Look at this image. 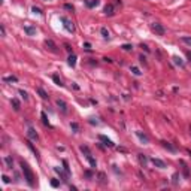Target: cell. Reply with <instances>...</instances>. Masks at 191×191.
Segmentation results:
<instances>
[{
  "label": "cell",
  "mask_w": 191,
  "mask_h": 191,
  "mask_svg": "<svg viewBox=\"0 0 191 191\" xmlns=\"http://www.w3.org/2000/svg\"><path fill=\"white\" fill-rule=\"evenodd\" d=\"M19 164H21V170H22L24 179L27 181V184H29L30 187H34V179H36V176H34L33 170L30 169V166H29L27 163H24V161H21Z\"/></svg>",
  "instance_id": "6da1fadb"
},
{
  "label": "cell",
  "mask_w": 191,
  "mask_h": 191,
  "mask_svg": "<svg viewBox=\"0 0 191 191\" xmlns=\"http://www.w3.org/2000/svg\"><path fill=\"white\" fill-rule=\"evenodd\" d=\"M60 21L63 22L64 29H66L69 33H73V32H75V26H73V22H72L67 17H60Z\"/></svg>",
  "instance_id": "7a4b0ae2"
},
{
  "label": "cell",
  "mask_w": 191,
  "mask_h": 191,
  "mask_svg": "<svg viewBox=\"0 0 191 191\" xmlns=\"http://www.w3.org/2000/svg\"><path fill=\"white\" fill-rule=\"evenodd\" d=\"M152 30H154V32H155V33H157L158 36H163V34L166 33V30H164V27L161 26V24H160V22H154V24H152Z\"/></svg>",
  "instance_id": "3957f363"
},
{
  "label": "cell",
  "mask_w": 191,
  "mask_h": 191,
  "mask_svg": "<svg viewBox=\"0 0 191 191\" xmlns=\"http://www.w3.org/2000/svg\"><path fill=\"white\" fill-rule=\"evenodd\" d=\"M55 103H57V106H58V109H60V111H61L63 113H67V112H69V109H67V103H66L64 100H61V99H58V100H57Z\"/></svg>",
  "instance_id": "277c9868"
},
{
  "label": "cell",
  "mask_w": 191,
  "mask_h": 191,
  "mask_svg": "<svg viewBox=\"0 0 191 191\" xmlns=\"http://www.w3.org/2000/svg\"><path fill=\"white\" fill-rule=\"evenodd\" d=\"M45 46H46L50 51H52V52H57V51H58V50H57V45H55L51 39H46V40H45Z\"/></svg>",
  "instance_id": "5b68a950"
},
{
  "label": "cell",
  "mask_w": 191,
  "mask_h": 191,
  "mask_svg": "<svg viewBox=\"0 0 191 191\" xmlns=\"http://www.w3.org/2000/svg\"><path fill=\"white\" fill-rule=\"evenodd\" d=\"M151 163L155 166V167H158V169H164V167H166V163L163 161V160H160V158H151Z\"/></svg>",
  "instance_id": "8992f818"
},
{
  "label": "cell",
  "mask_w": 191,
  "mask_h": 191,
  "mask_svg": "<svg viewBox=\"0 0 191 191\" xmlns=\"http://www.w3.org/2000/svg\"><path fill=\"white\" fill-rule=\"evenodd\" d=\"M99 140H102L106 146H111V148H112V146H115V143H113L111 139H108L106 136H103V134H100V136H99Z\"/></svg>",
  "instance_id": "52a82bcc"
},
{
  "label": "cell",
  "mask_w": 191,
  "mask_h": 191,
  "mask_svg": "<svg viewBox=\"0 0 191 191\" xmlns=\"http://www.w3.org/2000/svg\"><path fill=\"white\" fill-rule=\"evenodd\" d=\"M179 164L182 166V172H184V176H185V178H190V169H188V164H187L184 160H181V161H179Z\"/></svg>",
  "instance_id": "ba28073f"
},
{
  "label": "cell",
  "mask_w": 191,
  "mask_h": 191,
  "mask_svg": "<svg viewBox=\"0 0 191 191\" xmlns=\"http://www.w3.org/2000/svg\"><path fill=\"white\" fill-rule=\"evenodd\" d=\"M27 136H29V139H30V140H37V137H39V136H37V133H36V130H34V129H32V127L27 130Z\"/></svg>",
  "instance_id": "9c48e42d"
},
{
  "label": "cell",
  "mask_w": 191,
  "mask_h": 191,
  "mask_svg": "<svg viewBox=\"0 0 191 191\" xmlns=\"http://www.w3.org/2000/svg\"><path fill=\"white\" fill-rule=\"evenodd\" d=\"M84 3L87 8H95V6H99V0H84Z\"/></svg>",
  "instance_id": "30bf717a"
},
{
  "label": "cell",
  "mask_w": 191,
  "mask_h": 191,
  "mask_svg": "<svg viewBox=\"0 0 191 191\" xmlns=\"http://www.w3.org/2000/svg\"><path fill=\"white\" fill-rule=\"evenodd\" d=\"M54 170H55V172H57V173L60 175V179H61L63 182H67V176H69L67 173L64 175V173H63V170L60 169V167H54Z\"/></svg>",
  "instance_id": "8fae6325"
},
{
  "label": "cell",
  "mask_w": 191,
  "mask_h": 191,
  "mask_svg": "<svg viewBox=\"0 0 191 191\" xmlns=\"http://www.w3.org/2000/svg\"><path fill=\"white\" fill-rule=\"evenodd\" d=\"M136 136H137V137H139L143 143H148V142H149V137H148L145 133H142V131H136Z\"/></svg>",
  "instance_id": "7c38bea8"
},
{
  "label": "cell",
  "mask_w": 191,
  "mask_h": 191,
  "mask_svg": "<svg viewBox=\"0 0 191 191\" xmlns=\"http://www.w3.org/2000/svg\"><path fill=\"white\" fill-rule=\"evenodd\" d=\"M67 63H69V66L75 67V64H76V55L75 54H70L69 58H67Z\"/></svg>",
  "instance_id": "4fadbf2b"
},
{
  "label": "cell",
  "mask_w": 191,
  "mask_h": 191,
  "mask_svg": "<svg viewBox=\"0 0 191 191\" xmlns=\"http://www.w3.org/2000/svg\"><path fill=\"white\" fill-rule=\"evenodd\" d=\"M137 158H139V161H140V164H142V167H146V163H148V158L143 155V154H137Z\"/></svg>",
  "instance_id": "5bb4252c"
},
{
  "label": "cell",
  "mask_w": 191,
  "mask_h": 191,
  "mask_svg": "<svg viewBox=\"0 0 191 191\" xmlns=\"http://www.w3.org/2000/svg\"><path fill=\"white\" fill-rule=\"evenodd\" d=\"M26 143H27V146H29V148L32 149V152H33V154H34L36 157H39V152H37V149H36V148L33 146V143L30 142V139H27V140H26Z\"/></svg>",
  "instance_id": "9a60e30c"
},
{
  "label": "cell",
  "mask_w": 191,
  "mask_h": 191,
  "mask_svg": "<svg viewBox=\"0 0 191 191\" xmlns=\"http://www.w3.org/2000/svg\"><path fill=\"white\" fill-rule=\"evenodd\" d=\"M85 158H87V161L90 163V166L91 167H97V161H95L93 157H91V154H88V155H85Z\"/></svg>",
  "instance_id": "2e32d148"
},
{
  "label": "cell",
  "mask_w": 191,
  "mask_h": 191,
  "mask_svg": "<svg viewBox=\"0 0 191 191\" xmlns=\"http://www.w3.org/2000/svg\"><path fill=\"white\" fill-rule=\"evenodd\" d=\"M161 145H163L164 148H167V149H169V151H172V152H176V148H175V146H172V145H170L169 142H166V140H163V142H161Z\"/></svg>",
  "instance_id": "e0dca14e"
},
{
  "label": "cell",
  "mask_w": 191,
  "mask_h": 191,
  "mask_svg": "<svg viewBox=\"0 0 191 191\" xmlns=\"http://www.w3.org/2000/svg\"><path fill=\"white\" fill-rule=\"evenodd\" d=\"M105 14H106L108 17H112V15H113V6H112V5H106V6H105Z\"/></svg>",
  "instance_id": "ac0fdd59"
},
{
  "label": "cell",
  "mask_w": 191,
  "mask_h": 191,
  "mask_svg": "<svg viewBox=\"0 0 191 191\" xmlns=\"http://www.w3.org/2000/svg\"><path fill=\"white\" fill-rule=\"evenodd\" d=\"M5 164H6L8 169H12V167H14V160H12V157H5Z\"/></svg>",
  "instance_id": "d6986e66"
},
{
  "label": "cell",
  "mask_w": 191,
  "mask_h": 191,
  "mask_svg": "<svg viewBox=\"0 0 191 191\" xmlns=\"http://www.w3.org/2000/svg\"><path fill=\"white\" fill-rule=\"evenodd\" d=\"M36 91H37V94L40 95L42 99H48V93H46V91H45L43 88H40V87H39V88H37Z\"/></svg>",
  "instance_id": "ffe728a7"
},
{
  "label": "cell",
  "mask_w": 191,
  "mask_h": 191,
  "mask_svg": "<svg viewBox=\"0 0 191 191\" xmlns=\"http://www.w3.org/2000/svg\"><path fill=\"white\" fill-rule=\"evenodd\" d=\"M97 178H99V182H100L102 185H105V184L108 182V181H106V176H105V173H103V172H100V173L97 175Z\"/></svg>",
  "instance_id": "44dd1931"
},
{
  "label": "cell",
  "mask_w": 191,
  "mask_h": 191,
  "mask_svg": "<svg viewBox=\"0 0 191 191\" xmlns=\"http://www.w3.org/2000/svg\"><path fill=\"white\" fill-rule=\"evenodd\" d=\"M24 32H26L27 34H30V36H33V34L36 33V29H33V27H29V26H26V27H24Z\"/></svg>",
  "instance_id": "7402d4cb"
},
{
  "label": "cell",
  "mask_w": 191,
  "mask_h": 191,
  "mask_svg": "<svg viewBox=\"0 0 191 191\" xmlns=\"http://www.w3.org/2000/svg\"><path fill=\"white\" fill-rule=\"evenodd\" d=\"M52 81H54V82H55L57 85H60V87H63V85H64V84L61 82V79H60V78H58L57 75H52Z\"/></svg>",
  "instance_id": "603a6c76"
},
{
  "label": "cell",
  "mask_w": 191,
  "mask_h": 191,
  "mask_svg": "<svg viewBox=\"0 0 191 191\" xmlns=\"http://www.w3.org/2000/svg\"><path fill=\"white\" fill-rule=\"evenodd\" d=\"M131 72H133V75H136V76H140V75H142V72H140L136 66H131Z\"/></svg>",
  "instance_id": "cb8c5ba5"
},
{
  "label": "cell",
  "mask_w": 191,
  "mask_h": 191,
  "mask_svg": "<svg viewBox=\"0 0 191 191\" xmlns=\"http://www.w3.org/2000/svg\"><path fill=\"white\" fill-rule=\"evenodd\" d=\"M12 106H14L15 111H19V102L17 99H12Z\"/></svg>",
  "instance_id": "d4e9b609"
},
{
  "label": "cell",
  "mask_w": 191,
  "mask_h": 191,
  "mask_svg": "<svg viewBox=\"0 0 191 191\" xmlns=\"http://www.w3.org/2000/svg\"><path fill=\"white\" fill-rule=\"evenodd\" d=\"M79 149H81V152H82V154H85V155L91 154V152H90V149H88V146H85V145H82V146H81Z\"/></svg>",
  "instance_id": "484cf974"
},
{
  "label": "cell",
  "mask_w": 191,
  "mask_h": 191,
  "mask_svg": "<svg viewBox=\"0 0 191 191\" xmlns=\"http://www.w3.org/2000/svg\"><path fill=\"white\" fill-rule=\"evenodd\" d=\"M40 116H42V121H43V124H45V126H50V121H48V118H46V113H45V112H42V115H40Z\"/></svg>",
  "instance_id": "4316f807"
},
{
  "label": "cell",
  "mask_w": 191,
  "mask_h": 191,
  "mask_svg": "<svg viewBox=\"0 0 191 191\" xmlns=\"http://www.w3.org/2000/svg\"><path fill=\"white\" fill-rule=\"evenodd\" d=\"M63 166H64V172H66L67 175H70V169H69V164H67L66 160H63Z\"/></svg>",
  "instance_id": "83f0119b"
},
{
  "label": "cell",
  "mask_w": 191,
  "mask_h": 191,
  "mask_svg": "<svg viewBox=\"0 0 191 191\" xmlns=\"http://www.w3.org/2000/svg\"><path fill=\"white\" fill-rule=\"evenodd\" d=\"M70 127H72V130H73L75 133H78V131H79V126H78L76 123H72V124H70Z\"/></svg>",
  "instance_id": "f1b7e54d"
},
{
  "label": "cell",
  "mask_w": 191,
  "mask_h": 191,
  "mask_svg": "<svg viewBox=\"0 0 191 191\" xmlns=\"http://www.w3.org/2000/svg\"><path fill=\"white\" fill-rule=\"evenodd\" d=\"M100 33H102V36H103V37H106V39L109 37V32H108L105 27H103V29H100Z\"/></svg>",
  "instance_id": "f546056e"
},
{
  "label": "cell",
  "mask_w": 191,
  "mask_h": 191,
  "mask_svg": "<svg viewBox=\"0 0 191 191\" xmlns=\"http://www.w3.org/2000/svg\"><path fill=\"white\" fill-rule=\"evenodd\" d=\"M5 82H17V78L15 76H8V78H3Z\"/></svg>",
  "instance_id": "4dcf8cb0"
},
{
  "label": "cell",
  "mask_w": 191,
  "mask_h": 191,
  "mask_svg": "<svg viewBox=\"0 0 191 191\" xmlns=\"http://www.w3.org/2000/svg\"><path fill=\"white\" fill-rule=\"evenodd\" d=\"M19 94H21V97H22L24 100H27V99H29V95H27V93H26V91H22V90H19Z\"/></svg>",
  "instance_id": "1f68e13d"
},
{
  "label": "cell",
  "mask_w": 191,
  "mask_h": 191,
  "mask_svg": "<svg viewBox=\"0 0 191 191\" xmlns=\"http://www.w3.org/2000/svg\"><path fill=\"white\" fill-rule=\"evenodd\" d=\"M173 60H175V63H176V64H179V66H184V63H182V60H181L179 57H173Z\"/></svg>",
  "instance_id": "d6a6232c"
},
{
  "label": "cell",
  "mask_w": 191,
  "mask_h": 191,
  "mask_svg": "<svg viewBox=\"0 0 191 191\" xmlns=\"http://www.w3.org/2000/svg\"><path fill=\"white\" fill-rule=\"evenodd\" d=\"M182 42H185V43H188V45L191 46V37H187V36H184V37H182Z\"/></svg>",
  "instance_id": "836d02e7"
},
{
  "label": "cell",
  "mask_w": 191,
  "mask_h": 191,
  "mask_svg": "<svg viewBox=\"0 0 191 191\" xmlns=\"http://www.w3.org/2000/svg\"><path fill=\"white\" fill-rule=\"evenodd\" d=\"M121 48H123L124 51H130V50H133V46H131V45H123Z\"/></svg>",
  "instance_id": "e575fe53"
},
{
  "label": "cell",
  "mask_w": 191,
  "mask_h": 191,
  "mask_svg": "<svg viewBox=\"0 0 191 191\" xmlns=\"http://www.w3.org/2000/svg\"><path fill=\"white\" fill-rule=\"evenodd\" d=\"M172 178H173V181H172V182H173V184L176 185V184H178V178H179V173H175V175H173Z\"/></svg>",
  "instance_id": "d590c367"
},
{
  "label": "cell",
  "mask_w": 191,
  "mask_h": 191,
  "mask_svg": "<svg viewBox=\"0 0 191 191\" xmlns=\"http://www.w3.org/2000/svg\"><path fill=\"white\" fill-rule=\"evenodd\" d=\"M0 32H2V36H3V37L6 36V30H5V26H0Z\"/></svg>",
  "instance_id": "8d00e7d4"
},
{
  "label": "cell",
  "mask_w": 191,
  "mask_h": 191,
  "mask_svg": "<svg viewBox=\"0 0 191 191\" xmlns=\"http://www.w3.org/2000/svg\"><path fill=\"white\" fill-rule=\"evenodd\" d=\"M32 11H33L34 14H42V12H40V9H39V8H36V6H33V8H32Z\"/></svg>",
  "instance_id": "74e56055"
},
{
  "label": "cell",
  "mask_w": 191,
  "mask_h": 191,
  "mask_svg": "<svg viewBox=\"0 0 191 191\" xmlns=\"http://www.w3.org/2000/svg\"><path fill=\"white\" fill-rule=\"evenodd\" d=\"M51 185H52V187H58V185H60V182H58V181H55V179H52V181H51Z\"/></svg>",
  "instance_id": "f35d334b"
},
{
  "label": "cell",
  "mask_w": 191,
  "mask_h": 191,
  "mask_svg": "<svg viewBox=\"0 0 191 191\" xmlns=\"http://www.w3.org/2000/svg\"><path fill=\"white\" fill-rule=\"evenodd\" d=\"M2 179H3V182H5V184H9V178H8L6 175H3V176H2Z\"/></svg>",
  "instance_id": "ab89813d"
},
{
  "label": "cell",
  "mask_w": 191,
  "mask_h": 191,
  "mask_svg": "<svg viewBox=\"0 0 191 191\" xmlns=\"http://www.w3.org/2000/svg\"><path fill=\"white\" fill-rule=\"evenodd\" d=\"M64 46H66L67 52H70V54H72V48H70V45H69V43H64Z\"/></svg>",
  "instance_id": "60d3db41"
},
{
  "label": "cell",
  "mask_w": 191,
  "mask_h": 191,
  "mask_svg": "<svg viewBox=\"0 0 191 191\" xmlns=\"http://www.w3.org/2000/svg\"><path fill=\"white\" fill-rule=\"evenodd\" d=\"M188 58H190V61H191V51L188 52Z\"/></svg>",
  "instance_id": "b9f144b4"
}]
</instances>
